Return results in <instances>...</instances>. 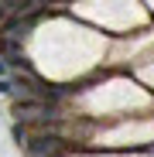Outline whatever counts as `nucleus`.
Masks as SVG:
<instances>
[{
    "label": "nucleus",
    "mask_w": 154,
    "mask_h": 157,
    "mask_svg": "<svg viewBox=\"0 0 154 157\" xmlns=\"http://www.w3.org/2000/svg\"><path fill=\"white\" fill-rule=\"evenodd\" d=\"M14 140H17L21 147H24V144L31 140V133H28V126H24V123H17V126H14Z\"/></svg>",
    "instance_id": "nucleus-3"
},
{
    "label": "nucleus",
    "mask_w": 154,
    "mask_h": 157,
    "mask_svg": "<svg viewBox=\"0 0 154 157\" xmlns=\"http://www.w3.org/2000/svg\"><path fill=\"white\" fill-rule=\"evenodd\" d=\"M0 75H4V58H0Z\"/></svg>",
    "instance_id": "nucleus-4"
},
{
    "label": "nucleus",
    "mask_w": 154,
    "mask_h": 157,
    "mask_svg": "<svg viewBox=\"0 0 154 157\" xmlns=\"http://www.w3.org/2000/svg\"><path fill=\"white\" fill-rule=\"evenodd\" d=\"M28 157H62V144L55 137H38V140H28Z\"/></svg>",
    "instance_id": "nucleus-2"
},
{
    "label": "nucleus",
    "mask_w": 154,
    "mask_h": 157,
    "mask_svg": "<svg viewBox=\"0 0 154 157\" xmlns=\"http://www.w3.org/2000/svg\"><path fill=\"white\" fill-rule=\"evenodd\" d=\"M14 116H17V123H45L48 116H51V109H48V102L45 99H28V102H17L14 106Z\"/></svg>",
    "instance_id": "nucleus-1"
}]
</instances>
